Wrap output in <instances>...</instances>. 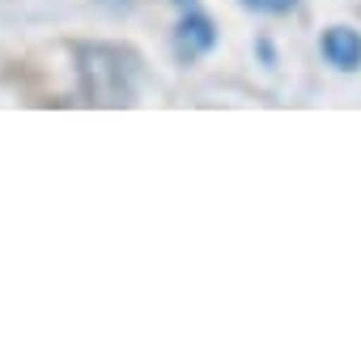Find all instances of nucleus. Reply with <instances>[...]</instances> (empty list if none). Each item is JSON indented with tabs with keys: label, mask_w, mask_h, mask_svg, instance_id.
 <instances>
[{
	"label": "nucleus",
	"mask_w": 361,
	"mask_h": 361,
	"mask_svg": "<svg viewBox=\"0 0 361 361\" xmlns=\"http://www.w3.org/2000/svg\"><path fill=\"white\" fill-rule=\"evenodd\" d=\"M81 94L90 106H132L140 94V60L115 43H73Z\"/></svg>",
	"instance_id": "1"
},
{
	"label": "nucleus",
	"mask_w": 361,
	"mask_h": 361,
	"mask_svg": "<svg viewBox=\"0 0 361 361\" xmlns=\"http://www.w3.org/2000/svg\"><path fill=\"white\" fill-rule=\"evenodd\" d=\"M170 47H174V60L178 64H196L204 60L213 47H217V22L200 9H183L174 22V35H170Z\"/></svg>",
	"instance_id": "2"
},
{
	"label": "nucleus",
	"mask_w": 361,
	"mask_h": 361,
	"mask_svg": "<svg viewBox=\"0 0 361 361\" xmlns=\"http://www.w3.org/2000/svg\"><path fill=\"white\" fill-rule=\"evenodd\" d=\"M319 51H323V60L336 73H361V30H353V26H327L323 39H319Z\"/></svg>",
	"instance_id": "3"
},
{
	"label": "nucleus",
	"mask_w": 361,
	"mask_h": 361,
	"mask_svg": "<svg viewBox=\"0 0 361 361\" xmlns=\"http://www.w3.org/2000/svg\"><path fill=\"white\" fill-rule=\"evenodd\" d=\"M238 5L251 13H264V18H289L298 9V0H238Z\"/></svg>",
	"instance_id": "4"
},
{
	"label": "nucleus",
	"mask_w": 361,
	"mask_h": 361,
	"mask_svg": "<svg viewBox=\"0 0 361 361\" xmlns=\"http://www.w3.org/2000/svg\"><path fill=\"white\" fill-rule=\"evenodd\" d=\"M255 56H259L268 68H276V47H272L268 39H255Z\"/></svg>",
	"instance_id": "5"
},
{
	"label": "nucleus",
	"mask_w": 361,
	"mask_h": 361,
	"mask_svg": "<svg viewBox=\"0 0 361 361\" xmlns=\"http://www.w3.org/2000/svg\"><path fill=\"white\" fill-rule=\"evenodd\" d=\"M170 5H174L178 13H183V9H196V0H170Z\"/></svg>",
	"instance_id": "6"
}]
</instances>
